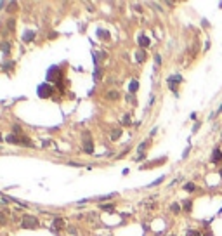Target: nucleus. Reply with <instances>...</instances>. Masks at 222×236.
<instances>
[{
  "instance_id": "4468645a",
  "label": "nucleus",
  "mask_w": 222,
  "mask_h": 236,
  "mask_svg": "<svg viewBox=\"0 0 222 236\" xmlns=\"http://www.w3.org/2000/svg\"><path fill=\"white\" fill-rule=\"evenodd\" d=\"M170 208H172V210H174V212H179V210H181V207H179V205H177V203H174V205H172V207H170Z\"/></svg>"
},
{
  "instance_id": "7ed1b4c3",
  "label": "nucleus",
  "mask_w": 222,
  "mask_h": 236,
  "mask_svg": "<svg viewBox=\"0 0 222 236\" xmlns=\"http://www.w3.org/2000/svg\"><path fill=\"white\" fill-rule=\"evenodd\" d=\"M52 90H54V89L49 87V85H40V87H38V96H40V97H49V96L52 94Z\"/></svg>"
},
{
  "instance_id": "9b49d317",
  "label": "nucleus",
  "mask_w": 222,
  "mask_h": 236,
  "mask_svg": "<svg viewBox=\"0 0 222 236\" xmlns=\"http://www.w3.org/2000/svg\"><path fill=\"white\" fill-rule=\"evenodd\" d=\"M144 59H146V54H144L142 50H141V52H137V61H141V63H142Z\"/></svg>"
},
{
  "instance_id": "6ab92c4d",
  "label": "nucleus",
  "mask_w": 222,
  "mask_h": 236,
  "mask_svg": "<svg viewBox=\"0 0 222 236\" xmlns=\"http://www.w3.org/2000/svg\"><path fill=\"white\" fill-rule=\"evenodd\" d=\"M0 141H2V137H0Z\"/></svg>"
},
{
  "instance_id": "20e7f679",
  "label": "nucleus",
  "mask_w": 222,
  "mask_h": 236,
  "mask_svg": "<svg viewBox=\"0 0 222 236\" xmlns=\"http://www.w3.org/2000/svg\"><path fill=\"white\" fill-rule=\"evenodd\" d=\"M219 160H222V153L219 148H215L212 153V163H219Z\"/></svg>"
},
{
  "instance_id": "f8f14e48",
  "label": "nucleus",
  "mask_w": 222,
  "mask_h": 236,
  "mask_svg": "<svg viewBox=\"0 0 222 236\" xmlns=\"http://www.w3.org/2000/svg\"><path fill=\"white\" fill-rule=\"evenodd\" d=\"M120 137V130H113L111 132V139H118Z\"/></svg>"
},
{
  "instance_id": "0eeeda50",
  "label": "nucleus",
  "mask_w": 222,
  "mask_h": 236,
  "mask_svg": "<svg viewBox=\"0 0 222 236\" xmlns=\"http://www.w3.org/2000/svg\"><path fill=\"white\" fill-rule=\"evenodd\" d=\"M184 189H186L188 193H193V191H196V186H195L193 182H186V184H184Z\"/></svg>"
},
{
  "instance_id": "2eb2a0df",
  "label": "nucleus",
  "mask_w": 222,
  "mask_h": 236,
  "mask_svg": "<svg viewBox=\"0 0 222 236\" xmlns=\"http://www.w3.org/2000/svg\"><path fill=\"white\" fill-rule=\"evenodd\" d=\"M61 226H63V221H61V219H57V221L54 222V228H61Z\"/></svg>"
},
{
  "instance_id": "dca6fc26",
  "label": "nucleus",
  "mask_w": 222,
  "mask_h": 236,
  "mask_svg": "<svg viewBox=\"0 0 222 236\" xmlns=\"http://www.w3.org/2000/svg\"><path fill=\"white\" fill-rule=\"evenodd\" d=\"M108 96H109V97H113V99H116V97H118V94H116V92H115V90H111V92H109V94H108Z\"/></svg>"
},
{
  "instance_id": "a211bd4d",
  "label": "nucleus",
  "mask_w": 222,
  "mask_h": 236,
  "mask_svg": "<svg viewBox=\"0 0 222 236\" xmlns=\"http://www.w3.org/2000/svg\"><path fill=\"white\" fill-rule=\"evenodd\" d=\"M221 175H222V170H221Z\"/></svg>"
},
{
  "instance_id": "f257e3e1",
  "label": "nucleus",
  "mask_w": 222,
  "mask_h": 236,
  "mask_svg": "<svg viewBox=\"0 0 222 236\" xmlns=\"http://www.w3.org/2000/svg\"><path fill=\"white\" fill-rule=\"evenodd\" d=\"M38 226V219L33 215H24L23 219V228H36Z\"/></svg>"
},
{
  "instance_id": "ddd939ff",
  "label": "nucleus",
  "mask_w": 222,
  "mask_h": 236,
  "mask_svg": "<svg viewBox=\"0 0 222 236\" xmlns=\"http://www.w3.org/2000/svg\"><path fill=\"white\" fill-rule=\"evenodd\" d=\"M122 123L129 125V123H130V116H129V115H125V116H123V120H122Z\"/></svg>"
},
{
  "instance_id": "f3484780",
  "label": "nucleus",
  "mask_w": 222,
  "mask_h": 236,
  "mask_svg": "<svg viewBox=\"0 0 222 236\" xmlns=\"http://www.w3.org/2000/svg\"><path fill=\"white\" fill-rule=\"evenodd\" d=\"M2 49H3V52H9V43H2Z\"/></svg>"
},
{
  "instance_id": "1a4fd4ad",
  "label": "nucleus",
  "mask_w": 222,
  "mask_h": 236,
  "mask_svg": "<svg viewBox=\"0 0 222 236\" xmlns=\"http://www.w3.org/2000/svg\"><path fill=\"white\" fill-rule=\"evenodd\" d=\"M129 89H130V92H135L137 89H139V83L134 80V82H130V85H129Z\"/></svg>"
},
{
  "instance_id": "f03ea898",
  "label": "nucleus",
  "mask_w": 222,
  "mask_h": 236,
  "mask_svg": "<svg viewBox=\"0 0 222 236\" xmlns=\"http://www.w3.org/2000/svg\"><path fill=\"white\" fill-rule=\"evenodd\" d=\"M94 144H92V141H90V134L89 132H85V136H83V149H85V153H92L94 149Z\"/></svg>"
},
{
  "instance_id": "6e6552de",
  "label": "nucleus",
  "mask_w": 222,
  "mask_h": 236,
  "mask_svg": "<svg viewBox=\"0 0 222 236\" xmlns=\"http://www.w3.org/2000/svg\"><path fill=\"white\" fill-rule=\"evenodd\" d=\"M182 207H184V210H186V212H191V208H193V202H191V200H186Z\"/></svg>"
},
{
  "instance_id": "9d476101",
  "label": "nucleus",
  "mask_w": 222,
  "mask_h": 236,
  "mask_svg": "<svg viewBox=\"0 0 222 236\" xmlns=\"http://www.w3.org/2000/svg\"><path fill=\"white\" fill-rule=\"evenodd\" d=\"M186 236H201V233L196 231V229H189V231L186 233Z\"/></svg>"
},
{
  "instance_id": "423d86ee",
  "label": "nucleus",
  "mask_w": 222,
  "mask_h": 236,
  "mask_svg": "<svg viewBox=\"0 0 222 236\" xmlns=\"http://www.w3.org/2000/svg\"><path fill=\"white\" fill-rule=\"evenodd\" d=\"M139 43H141V47H148V45H149V38L144 36V35H141V36H139Z\"/></svg>"
},
{
  "instance_id": "39448f33",
  "label": "nucleus",
  "mask_w": 222,
  "mask_h": 236,
  "mask_svg": "<svg viewBox=\"0 0 222 236\" xmlns=\"http://www.w3.org/2000/svg\"><path fill=\"white\" fill-rule=\"evenodd\" d=\"M33 36H35V33H33V31H24L23 40H24V42H31V40H33Z\"/></svg>"
}]
</instances>
